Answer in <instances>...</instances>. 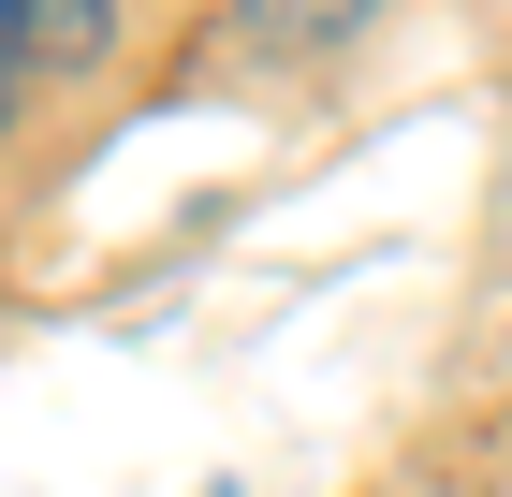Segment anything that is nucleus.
I'll use <instances>...</instances> for the list:
<instances>
[{
    "label": "nucleus",
    "mask_w": 512,
    "mask_h": 497,
    "mask_svg": "<svg viewBox=\"0 0 512 497\" xmlns=\"http://www.w3.org/2000/svg\"><path fill=\"white\" fill-rule=\"evenodd\" d=\"M249 15H264V30H308V15H293V0H249Z\"/></svg>",
    "instance_id": "f03ea898"
},
{
    "label": "nucleus",
    "mask_w": 512,
    "mask_h": 497,
    "mask_svg": "<svg viewBox=\"0 0 512 497\" xmlns=\"http://www.w3.org/2000/svg\"><path fill=\"white\" fill-rule=\"evenodd\" d=\"M103 44V0H0V132H15V103H30L59 59H88Z\"/></svg>",
    "instance_id": "f257e3e1"
}]
</instances>
